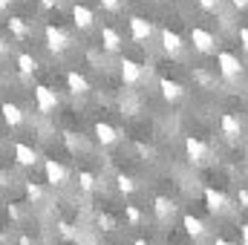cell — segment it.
Here are the masks:
<instances>
[{
  "mask_svg": "<svg viewBox=\"0 0 248 245\" xmlns=\"http://www.w3.org/2000/svg\"><path fill=\"white\" fill-rule=\"evenodd\" d=\"M12 6V0H0V9H9Z\"/></svg>",
  "mask_w": 248,
  "mask_h": 245,
  "instance_id": "74e56055",
  "label": "cell"
},
{
  "mask_svg": "<svg viewBox=\"0 0 248 245\" xmlns=\"http://www.w3.org/2000/svg\"><path fill=\"white\" fill-rule=\"evenodd\" d=\"M196 3H199L205 12H217V9H219V0H196Z\"/></svg>",
  "mask_w": 248,
  "mask_h": 245,
  "instance_id": "f546056e",
  "label": "cell"
},
{
  "mask_svg": "<svg viewBox=\"0 0 248 245\" xmlns=\"http://www.w3.org/2000/svg\"><path fill=\"white\" fill-rule=\"evenodd\" d=\"M95 138H98L101 144H113V141L119 138V133H116V127H110L107 122H98L95 124Z\"/></svg>",
  "mask_w": 248,
  "mask_h": 245,
  "instance_id": "ffe728a7",
  "label": "cell"
},
{
  "mask_svg": "<svg viewBox=\"0 0 248 245\" xmlns=\"http://www.w3.org/2000/svg\"><path fill=\"white\" fill-rule=\"evenodd\" d=\"M44 35H46V46H49V52H55V55H61V52H66L69 49V35L63 32L61 26H46L44 29Z\"/></svg>",
  "mask_w": 248,
  "mask_h": 245,
  "instance_id": "6da1fadb",
  "label": "cell"
},
{
  "mask_svg": "<svg viewBox=\"0 0 248 245\" xmlns=\"http://www.w3.org/2000/svg\"><path fill=\"white\" fill-rule=\"evenodd\" d=\"M231 3H234L237 9H248V0H231Z\"/></svg>",
  "mask_w": 248,
  "mask_h": 245,
  "instance_id": "e575fe53",
  "label": "cell"
},
{
  "mask_svg": "<svg viewBox=\"0 0 248 245\" xmlns=\"http://www.w3.org/2000/svg\"><path fill=\"white\" fill-rule=\"evenodd\" d=\"M78 187H81L84 193H90V190L95 187V176H93L90 170H81V173H78Z\"/></svg>",
  "mask_w": 248,
  "mask_h": 245,
  "instance_id": "603a6c76",
  "label": "cell"
},
{
  "mask_svg": "<svg viewBox=\"0 0 248 245\" xmlns=\"http://www.w3.org/2000/svg\"><path fill=\"white\" fill-rule=\"evenodd\" d=\"M3 52H6V44H3V38H0V58H3Z\"/></svg>",
  "mask_w": 248,
  "mask_h": 245,
  "instance_id": "ab89813d",
  "label": "cell"
},
{
  "mask_svg": "<svg viewBox=\"0 0 248 245\" xmlns=\"http://www.w3.org/2000/svg\"><path fill=\"white\" fill-rule=\"evenodd\" d=\"M190 44H193V49L196 52H202V55H208V52H214L217 46V41H214V35L208 32V29H202V26H193L190 29Z\"/></svg>",
  "mask_w": 248,
  "mask_h": 245,
  "instance_id": "7a4b0ae2",
  "label": "cell"
},
{
  "mask_svg": "<svg viewBox=\"0 0 248 245\" xmlns=\"http://www.w3.org/2000/svg\"><path fill=\"white\" fill-rule=\"evenodd\" d=\"M240 237H243V245H248V222L240 225Z\"/></svg>",
  "mask_w": 248,
  "mask_h": 245,
  "instance_id": "d6a6232c",
  "label": "cell"
},
{
  "mask_svg": "<svg viewBox=\"0 0 248 245\" xmlns=\"http://www.w3.org/2000/svg\"><path fill=\"white\" fill-rule=\"evenodd\" d=\"M35 104H38V110L41 113H52L55 107H58V95H55V90H49V87H35Z\"/></svg>",
  "mask_w": 248,
  "mask_h": 245,
  "instance_id": "277c9868",
  "label": "cell"
},
{
  "mask_svg": "<svg viewBox=\"0 0 248 245\" xmlns=\"http://www.w3.org/2000/svg\"><path fill=\"white\" fill-rule=\"evenodd\" d=\"M72 20H75V26H78V29H90V26L95 23V15H93V9H87V6H81V3H75V6H72Z\"/></svg>",
  "mask_w": 248,
  "mask_h": 245,
  "instance_id": "7c38bea8",
  "label": "cell"
},
{
  "mask_svg": "<svg viewBox=\"0 0 248 245\" xmlns=\"http://www.w3.org/2000/svg\"><path fill=\"white\" fill-rule=\"evenodd\" d=\"M130 35H133V41H147L150 35H153V26H150V20H144V17H130Z\"/></svg>",
  "mask_w": 248,
  "mask_h": 245,
  "instance_id": "9c48e42d",
  "label": "cell"
},
{
  "mask_svg": "<svg viewBox=\"0 0 248 245\" xmlns=\"http://www.w3.org/2000/svg\"><path fill=\"white\" fill-rule=\"evenodd\" d=\"M101 46H104V52H119L122 49V35L113 26H104L101 29Z\"/></svg>",
  "mask_w": 248,
  "mask_h": 245,
  "instance_id": "4fadbf2b",
  "label": "cell"
},
{
  "mask_svg": "<svg viewBox=\"0 0 248 245\" xmlns=\"http://www.w3.org/2000/svg\"><path fill=\"white\" fill-rule=\"evenodd\" d=\"M214 245H231V243H228V240H222V237H217V240H214Z\"/></svg>",
  "mask_w": 248,
  "mask_h": 245,
  "instance_id": "d590c367",
  "label": "cell"
},
{
  "mask_svg": "<svg viewBox=\"0 0 248 245\" xmlns=\"http://www.w3.org/2000/svg\"><path fill=\"white\" fill-rule=\"evenodd\" d=\"M17 69H20L23 75H35V72H38V61H35V55L20 52V55H17Z\"/></svg>",
  "mask_w": 248,
  "mask_h": 245,
  "instance_id": "44dd1931",
  "label": "cell"
},
{
  "mask_svg": "<svg viewBox=\"0 0 248 245\" xmlns=\"http://www.w3.org/2000/svg\"><path fill=\"white\" fill-rule=\"evenodd\" d=\"M9 29H12V35H15V38H20V41L29 35V26L23 23V17H9Z\"/></svg>",
  "mask_w": 248,
  "mask_h": 245,
  "instance_id": "7402d4cb",
  "label": "cell"
},
{
  "mask_svg": "<svg viewBox=\"0 0 248 245\" xmlns=\"http://www.w3.org/2000/svg\"><path fill=\"white\" fill-rule=\"evenodd\" d=\"M66 87H69L72 95H87V92H90V81H87L81 72H75V69L66 72Z\"/></svg>",
  "mask_w": 248,
  "mask_h": 245,
  "instance_id": "30bf717a",
  "label": "cell"
},
{
  "mask_svg": "<svg viewBox=\"0 0 248 245\" xmlns=\"http://www.w3.org/2000/svg\"><path fill=\"white\" fill-rule=\"evenodd\" d=\"M95 225H98L101 231H107V234L116 231V219H113L110 214H98V216H95Z\"/></svg>",
  "mask_w": 248,
  "mask_h": 245,
  "instance_id": "cb8c5ba5",
  "label": "cell"
},
{
  "mask_svg": "<svg viewBox=\"0 0 248 245\" xmlns=\"http://www.w3.org/2000/svg\"><path fill=\"white\" fill-rule=\"evenodd\" d=\"M182 228H185L187 237H196V240L205 234V222H202V219H196L193 214H185V216H182Z\"/></svg>",
  "mask_w": 248,
  "mask_h": 245,
  "instance_id": "d6986e66",
  "label": "cell"
},
{
  "mask_svg": "<svg viewBox=\"0 0 248 245\" xmlns=\"http://www.w3.org/2000/svg\"><path fill=\"white\" fill-rule=\"evenodd\" d=\"M15 159H17L20 165H26V168H29V165H35V162H38V150L20 141V144H15Z\"/></svg>",
  "mask_w": 248,
  "mask_h": 245,
  "instance_id": "ac0fdd59",
  "label": "cell"
},
{
  "mask_svg": "<svg viewBox=\"0 0 248 245\" xmlns=\"http://www.w3.org/2000/svg\"><path fill=\"white\" fill-rule=\"evenodd\" d=\"M162 46H165L168 55H179V52H182V38H179V32L162 29Z\"/></svg>",
  "mask_w": 248,
  "mask_h": 245,
  "instance_id": "5bb4252c",
  "label": "cell"
},
{
  "mask_svg": "<svg viewBox=\"0 0 248 245\" xmlns=\"http://www.w3.org/2000/svg\"><path fill=\"white\" fill-rule=\"evenodd\" d=\"M122 81L127 84V87H136L139 81H141V63L133 61V58H122Z\"/></svg>",
  "mask_w": 248,
  "mask_h": 245,
  "instance_id": "8992f818",
  "label": "cell"
},
{
  "mask_svg": "<svg viewBox=\"0 0 248 245\" xmlns=\"http://www.w3.org/2000/svg\"><path fill=\"white\" fill-rule=\"evenodd\" d=\"M240 44H243V49H248V26L240 29Z\"/></svg>",
  "mask_w": 248,
  "mask_h": 245,
  "instance_id": "1f68e13d",
  "label": "cell"
},
{
  "mask_svg": "<svg viewBox=\"0 0 248 245\" xmlns=\"http://www.w3.org/2000/svg\"><path fill=\"white\" fill-rule=\"evenodd\" d=\"M133 245H150V243H147V240H141V237H139V240H136V243H133Z\"/></svg>",
  "mask_w": 248,
  "mask_h": 245,
  "instance_id": "f35d334b",
  "label": "cell"
},
{
  "mask_svg": "<svg viewBox=\"0 0 248 245\" xmlns=\"http://www.w3.org/2000/svg\"><path fill=\"white\" fill-rule=\"evenodd\" d=\"M217 66H219V72H222L225 78L243 75V61H240L234 52H219V55H217Z\"/></svg>",
  "mask_w": 248,
  "mask_h": 245,
  "instance_id": "3957f363",
  "label": "cell"
},
{
  "mask_svg": "<svg viewBox=\"0 0 248 245\" xmlns=\"http://www.w3.org/2000/svg\"><path fill=\"white\" fill-rule=\"evenodd\" d=\"M159 90H162V95H165L168 101H179V98L185 95L182 84H179V81H170V78H159Z\"/></svg>",
  "mask_w": 248,
  "mask_h": 245,
  "instance_id": "9a60e30c",
  "label": "cell"
},
{
  "mask_svg": "<svg viewBox=\"0 0 248 245\" xmlns=\"http://www.w3.org/2000/svg\"><path fill=\"white\" fill-rule=\"evenodd\" d=\"M153 211H156V219H159V222H168V219L176 214V202L168 199V196H156V199H153Z\"/></svg>",
  "mask_w": 248,
  "mask_h": 245,
  "instance_id": "ba28073f",
  "label": "cell"
},
{
  "mask_svg": "<svg viewBox=\"0 0 248 245\" xmlns=\"http://www.w3.org/2000/svg\"><path fill=\"white\" fill-rule=\"evenodd\" d=\"M237 202H240V208H248V190H246V187L237 193Z\"/></svg>",
  "mask_w": 248,
  "mask_h": 245,
  "instance_id": "4dcf8cb0",
  "label": "cell"
},
{
  "mask_svg": "<svg viewBox=\"0 0 248 245\" xmlns=\"http://www.w3.org/2000/svg\"><path fill=\"white\" fill-rule=\"evenodd\" d=\"M0 113H3V122L9 124V127H20L23 119H26V116H23V110H20L17 104H9V101H6V104H0Z\"/></svg>",
  "mask_w": 248,
  "mask_h": 245,
  "instance_id": "e0dca14e",
  "label": "cell"
},
{
  "mask_svg": "<svg viewBox=\"0 0 248 245\" xmlns=\"http://www.w3.org/2000/svg\"><path fill=\"white\" fill-rule=\"evenodd\" d=\"M101 3V9H107V12H119L122 9V0H98Z\"/></svg>",
  "mask_w": 248,
  "mask_h": 245,
  "instance_id": "f1b7e54d",
  "label": "cell"
},
{
  "mask_svg": "<svg viewBox=\"0 0 248 245\" xmlns=\"http://www.w3.org/2000/svg\"><path fill=\"white\" fill-rule=\"evenodd\" d=\"M219 127H222V136H225V138H240V136H243V124H240V119H237L234 113H225V116L219 119Z\"/></svg>",
  "mask_w": 248,
  "mask_h": 245,
  "instance_id": "8fae6325",
  "label": "cell"
},
{
  "mask_svg": "<svg viewBox=\"0 0 248 245\" xmlns=\"http://www.w3.org/2000/svg\"><path fill=\"white\" fill-rule=\"evenodd\" d=\"M116 187H119L122 193H133V190H136V182H133L130 176H124V173H119V176H116Z\"/></svg>",
  "mask_w": 248,
  "mask_h": 245,
  "instance_id": "d4e9b609",
  "label": "cell"
},
{
  "mask_svg": "<svg viewBox=\"0 0 248 245\" xmlns=\"http://www.w3.org/2000/svg\"><path fill=\"white\" fill-rule=\"evenodd\" d=\"M225 193H219V190H214V187H205V205H208V211L211 214H222L225 211Z\"/></svg>",
  "mask_w": 248,
  "mask_h": 245,
  "instance_id": "2e32d148",
  "label": "cell"
},
{
  "mask_svg": "<svg viewBox=\"0 0 248 245\" xmlns=\"http://www.w3.org/2000/svg\"><path fill=\"white\" fill-rule=\"evenodd\" d=\"M17 245H32V240H29V237H20V243Z\"/></svg>",
  "mask_w": 248,
  "mask_h": 245,
  "instance_id": "8d00e7d4",
  "label": "cell"
},
{
  "mask_svg": "<svg viewBox=\"0 0 248 245\" xmlns=\"http://www.w3.org/2000/svg\"><path fill=\"white\" fill-rule=\"evenodd\" d=\"M44 170H46V179L52 187H61L66 182V168H63L61 162H55V159H46V165H44Z\"/></svg>",
  "mask_w": 248,
  "mask_h": 245,
  "instance_id": "52a82bcc",
  "label": "cell"
},
{
  "mask_svg": "<svg viewBox=\"0 0 248 245\" xmlns=\"http://www.w3.org/2000/svg\"><path fill=\"white\" fill-rule=\"evenodd\" d=\"M185 153L193 165H205V159H208V147H205L196 136H187L185 138Z\"/></svg>",
  "mask_w": 248,
  "mask_h": 245,
  "instance_id": "5b68a950",
  "label": "cell"
},
{
  "mask_svg": "<svg viewBox=\"0 0 248 245\" xmlns=\"http://www.w3.org/2000/svg\"><path fill=\"white\" fill-rule=\"evenodd\" d=\"M23 190H26V196H29L32 202H41V199H44V190H41L35 182H26L23 184Z\"/></svg>",
  "mask_w": 248,
  "mask_h": 245,
  "instance_id": "484cf974",
  "label": "cell"
},
{
  "mask_svg": "<svg viewBox=\"0 0 248 245\" xmlns=\"http://www.w3.org/2000/svg\"><path fill=\"white\" fill-rule=\"evenodd\" d=\"M124 214H127V219H130L133 225H139V222H141V211H139V208H133V205H124Z\"/></svg>",
  "mask_w": 248,
  "mask_h": 245,
  "instance_id": "4316f807",
  "label": "cell"
},
{
  "mask_svg": "<svg viewBox=\"0 0 248 245\" xmlns=\"http://www.w3.org/2000/svg\"><path fill=\"white\" fill-rule=\"evenodd\" d=\"M55 3H58V0H41V6H44V9H55Z\"/></svg>",
  "mask_w": 248,
  "mask_h": 245,
  "instance_id": "836d02e7",
  "label": "cell"
},
{
  "mask_svg": "<svg viewBox=\"0 0 248 245\" xmlns=\"http://www.w3.org/2000/svg\"><path fill=\"white\" fill-rule=\"evenodd\" d=\"M58 228H61V237H66V240H78V234L72 231V225H69V222H61Z\"/></svg>",
  "mask_w": 248,
  "mask_h": 245,
  "instance_id": "83f0119b",
  "label": "cell"
},
{
  "mask_svg": "<svg viewBox=\"0 0 248 245\" xmlns=\"http://www.w3.org/2000/svg\"><path fill=\"white\" fill-rule=\"evenodd\" d=\"M0 245H3V231H0Z\"/></svg>",
  "mask_w": 248,
  "mask_h": 245,
  "instance_id": "60d3db41",
  "label": "cell"
}]
</instances>
